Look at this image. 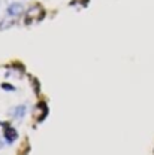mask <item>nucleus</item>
<instances>
[{
	"mask_svg": "<svg viewBox=\"0 0 154 155\" xmlns=\"http://www.w3.org/2000/svg\"><path fill=\"white\" fill-rule=\"evenodd\" d=\"M0 125L3 127V137H5V140H6L8 143H14V142L17 140V137H18L17 130H15L12 125H9L8 122H2V121H0Z\"/></svg>",
	"mask_w": 154,
	"mask_h": 155,
	"instance_id": "obj_2",
	"label": "nucleus"
},
{
	"mask_svg": "<svg viewBox=\"0 0 154 155\" xmlns=\"http://www.w3.org/2000/svg\"><path fill=\"white\" fill-rule=\"evenodd\" d=\"M46 116H48V106H46L43 101H40V103H38V104L35 106V118L40 122V121H43Z\"/></svg>",
	"mask_w": 154,
	"mask_h": 155,
	"instance_id": "obj_4",
	"label": "nucleus"
},
{
	"mask_svg": "<svg viewBox=\"0 0 154 155\" xmlns=\"http://www.w3.org/2000/svg\"><path fill=\"white\" fill-rule=\"evenodd\" d=\"M2 90H5V91H15L17 88L14 87V85H11V84H2Z\"/></svg>",
	"mask_w": 154,
	"mask_h": 155,
	"instance_id": "obj_6",
	"label": "nucleus"
},
{
	"mask_svg": "<svg viewBox=\"0 0 154 155\" xmlns=\"http://www.w3.org/2000/svg\"><path fill=\"white\" fill-rule=\"evenodd\" d=\"M45 18V11L42 6L39 5H33L26 11L24 15V24H32V22H39Z\"/></svg>",
	"mask_w": 154,
	"mask_h": 155,
	"instance_id": "obj_1",
	"label": "nucleus"
},
{
	"mask_svg": "<svg viewBox=\"0 0 154 155\" xmlns=\"http://www.w3.org/2000/svg\"><path fill=\"white\" fill-rule=\"evenodd\" d=\"M26 110H27V106L26 104H19V106H15L9 110V114L12 115V118L15 119H22L24 115H26Z\"/></svg>",
	"mask_w": 154,
	"mask_h": 155,
	"instance_id": "obj_5",
	"label": "nucleus"
},
{
	"mask_svg": "<svg viewBox=\"0 0 154 155\" xmlns=\"http://www.w3.org/2000/svg\"><path fill=\"white\" fill-rule=\"evenodd\" d=\"M24 5L21 2H14V3H9L8 5V9H6V14L11 17V18H18L24 14Z\"/></svg>",
	"mask_w": 154,
	"mask_h": 155,
	"instance_id": "obj_3",
	"label": "nucleus"
},
{
	"mask_svg": "<svg viewBox=\"0 0 154 155\" xmlns=\"http://www.w3.org/2000/svg\"><path fill=\"white\" fill-rule=\"evenodd\" d=\"M6 2H8V5H9V3H14V2H17V0H6Z\"/></svg>",
	"mask_w": 154,
	"mask_h": 155,
	"instance_id": "obj_7",
	"label": "nucleus"
}]
</instances>
